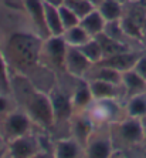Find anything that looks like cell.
<instances>
[{"label": "cell", "instance_id": "6da1fadb", "mask_svg": "<svg viewBox=\"0 0 146 158\" xmlns=\"http://www.w3.org/2000/svg\"><path fill=\"white\" fill-rule=\"evenodd\" d=\"M11 96L18 108L30 115L37 128L41 131H53L54 111L48 91L38 88L27 76L11 71Z\"/></svg>", "mask_w": 146, "mask_h": 158}, {"label": "cell", "instance_id": "7a4b0ae2", "mask_svg": "<svg viewBox=\"0 0 146 158\" xmlns=\"http://www.w3.org/2000/svg\"><path fill=\"white\" fill-rule=\"evenodd\" d=\"M41 44L43 39L33 30L10 34L2 48L10 70L13 73L27 76L29 78L33 77L34 71L38 73V70L44 67L40 61Z\"/></svg>", "mask_w": 146, "mask_h": 158}, {"label": "cell", "instance_id": "3957f363", "mask_svg": "<svg viewBox=\"0 0 146 158\" xmlns=\"http://www.w3.org/2000/svg\"><path fill=\"white\" fill-rule=\"evenodd\" d=\"M109 130L115 152H129L138 147H143L145 144L140 118L126 115L120 121L111 124Z\"/></svg>", "mask_w": 146, "mask_h": 158}, {"label": "cell", "instance_id": "277c9868", "mask_svg": "<svg viewBox=\"0 0 146 158\" xmlns=\"http://www.w3.org/2000/svg\"><path fill=\"white\" fill-rule=\"evenodd\" d=\"M88 117L95 125H111L126 117L125 101L120 98H99L92 100V103L85 110Z\"/></svg>", "mask_w": 146, "mask_h": 158}, {"label": "cell", "instance_id": "5b68a950", "mask_svg": "<svg viewBox=\"0 0 146 158\" xmlns=\"http://www.w3.org/2000/svg\"><path fill=\"white\" fill-rule=\"evenodd\" d=\"M34 127L30 115L18 107L0 117V135L6 143L34 131Z\"/></svg>", "mask_w": 146, "mask_h": 158}, {"label": "cell", "instance_id": "8992f818", "mask_svg": "<svg viewBox=\"0 0 146 158\" xmlns=\"http://www.w3.org/2000/svg\"><path fill=\"white\" fill-rule=\"evenodd\" d=\"M67 47H68V44L65 43L62 34L47 37L45 40H43V44H41V64L54 73H65L64 71V60H65Z\"/></svg>", "mask_w": 146, "mask_h": 158}, {"label": "cell", "instance_id": "52a82bcc", "mask_svg": "<svg viewBox=\"0 0 146 158\" xmlns=\"http://www.w3.org/2000/svg\"><path fill=\"white\" fill-rule=\"evenodd\" d=\"M115 148L112 143L109 125H97L89 140L85 144V157L109 158L113 157Z\"/></svg>", "mask_w": 146, "mask_h": 158}, {"label": "cell", "instance_id": "ba28073f", "mask_svg": "<svg viewBox=\"0 0 146 158\" xmlns=\"http://www.w3.org/2000/svg\"><path fill=\"white\" fill-rule=\"evenodd\" d=\"M48 96L51 100L53 111H54V128L57 125H64L67 130H69V121L74 115L71 93L64 91L58 85H53L48 91Z\"/></svg>", "mask_w": 146, "mask_h": 158}, {"label": "cell", "instance_id": "9c48e42d", "mask_svg": "<svg viewBox=\"0 0 146 158\" xmlns=\"http://www.w3.org/2000/svg\"><path fill=\"white\" fill-rule=\"evenodd\" d=\"M40 152V140L38 132L31 131L29 134L14 138L7 143L9 158H33Z\"/></svg>", "mask_w": 146, "mask_h": 158}, {"label": "cell", "instance_id": "30bf717a", "mask_svg": "<svg viewBox=\"0 0 146 158\" xmlns=\"http://www.w3.org/2000/svg\"><path fill=\"white\" fill-rule=\"evenodd\" d=\"M92 66L94 64L81 53L78 47H74V46L67 47L65 60H64V71L69 77L85 78Z\"/></svg>", "mask_w": 146, "mask_h": 158}, {"label": "cell", "instance_id": "8fae6325", "mask_svg": "<svg viewBox=\"0 0 146 158\" xmlns=\"http://www.w3.org/2000/svg\"><path fill=\"white\" fill-rule=\"evenodd\" d=\"M24 3V11L29 16L31 30L37 36H40L43 40L50 37V31L45 23V15H44V2L43 0H23Z\"/></svg>", "mask_w": 146, "mask_h": 158}, {"label": "cell", "instance_id": "7c38bea8", "mask_svg": "<svg viewBox=\"0 0 146 158\" xmlns=\"http://www.w3.org/2000/svg\"><path fill=\"white\" fill-rule=\"evenodd\" d=\"M95 127L91 118L88 117V114L85 111L82 113H75V114L71 117V121H69V135H73L77 141H80L85 148V144L89 140L91 134L94 132Z\"/></svg>", "mask_w": 146, "mask_h": 158}, {"label": "cell", "instance_id": "4fadbf2b", "mask_svg": "<svg viewBox=\"0 0 146 158\" xmlns=\"http://www.w3.org/2000/svg\"><path fill=\"white\" fill-rule=\"evenodd\" d=\"M85 157L84 145L73 135L60 137L54 140V158H80Z\"/></svg>", "mask_w": 146, "mask_h": 158}, {"label": "cell", "instance_id": "5bb4252c", "mask_svg": "<svg viewBox=\"0 0 146 158\" xmlns=\"http://www.w3.org/2000/svg\"><path fill=\"white\" fill-rule=\"evenodd\" d=\"M89 83L92 97L94 100L99 98H120L125 100V93L122 84H115L105 80H98V78H87Z\"/></svg>", "mask_w": 146, "mask_h": 158}, {"label": "cell", "instance_id": "9a60e30c", "mask_svg": "<svg viewBox=\"0 0 146 158\" xmlns=\"http://www.w3.org/2000/svg\"><path fill=\"white\" fill-rule=\"evenodd\" d=\"M142 50H135V48H131V50H126V52H122V53H118L115 56H111V57H105L102 59L99 63L97 64H102V66H108V67H112L115 70L124 73V71H128L132 70L135 63L138 61L139 56L142 54Z\"/></svg>", "mask_w": 146, "mask_h": 158}, {"label": "cell", "instance_id": "2e32d148", "mask_svg": "<svg viewBox=\"0 0 146 158\" xmlns=\"http://www.w3.org/2000/svg\"><path fill=\"white\" fill-rule=\"evenodd\" d=\"M92 93L89 88V83L87 78H77V84L74 85L71 91V103H73L74 114L82 113L88 108V106L92 103Z\"/></svg>", "mask_w": 146, "mask_h": 158}, {"label": "cell", "instance_id": "e0dca14e", "mask_svg": "<svg viewBox=\"0 0 146 158\" xmlns=\"http://www.w3.org/2000/svg\"><path fill=\"white\" fill-rule=\"evenodd\" d=\"M122 87L125 93V100L146 91V80L140 77L133 69L122 73Z\"/></svg>", "mask_w": 146, "mask_h": 158}, {"label": "cell", "instance_id": "ac0fdd59", "mask_svg": "<svg viewBox=\"0 0 146 158\" xmlns=\"http://www.w3.org/2000/svg\"><path fill=\"white\" fill-rule=\"evenodd\" d=\"M95 37H97V40H98L99 44H101V48H102V53H104V59H105V57H111V56H115V54H118V53H122V52H126V50L133 48L131 44L115 40V39L109 37L108 34H105L104 31L102 33H99L98 36H95Z\"/></svg>", "mask_w": 146, "mask_h": 158}, {"label": "cell", "instance_id": "d6986e66", "mask_svg": "<svg viewBox=\"0 0 146 158\" xmlns=\"http://www.w3.org/2000/svg\"><path fill=\"white\" fill-rule=\"evenodd\" d=\"M80 24L87 30L89 36L95 37V36H98L99 33H102L104 31L105 24H106V20L98 11V9H94V10L89 11L87 16H84V17L81 19Z\"/></svg>", "mask_w": 146, "mask_h": 158}, {"label": "cell", "instance_id": "ffe728a7", "mask_svg": "<svg viewBox=\"0 0 146 158\" xmlns=\"http://www.w3.org/2000/svg\"><path fill=\"white\" fill-rule=\"evenodd\" d=\"M44 15H45V23H47L50 36H61L64 33V26L58 13V6L44 3Z\"/></svg>", "mask_w": 146, "mask_h": 158}, {"label": "cell", "instance_id": "44dd1931", "mask_svg": "<svg viewBox=\"0 0 146 158\" xmlns=\"http://www.w3.org/2000/svg\"><path fill=\"white\" fill-rule=\"evenodd\" d=\"M125 111L129 117L142 118L146 115V91L125 100Z\"/></svg>", "mask_w": 146, "mask_h": 158}, {"label": "cell", "instance_id": "7402d4cb", "mask_svg": "<svg viewBox=\"0 0 146 158\" xmlns=\"http://www.w3.org/2000/svg\"><path fill=\"white\" fill-rule=\"evenodd\" d=\"M97 9L106 22L119 20L124 16V3L119 0H102Z\"/></svg>", "mask_w": 146, "mask_h": 158}, {"label": "cell", "instance_id": "603a6c76", "mask_svg": "<svg viewBox=\"0 0 146 158\" xmlns=\"http://www.w3.org/2000/svg\"><path fill=\"white\" fill-rule=\"evenodd\" d=\"M62 37L68 46H74V47H80L85 41H88L92 36L88 34V31L81 26V24H77L74 27H69V29L64 30L62 33Z\"/></svg>", "mask_w": 146, "mask_h": 158}, {"label": "cell", "instance_id": "cb8c5ba5", "mask_svg": "<svg viewBox=\"0 0 146 158\" xmlns=\"http://www.w3.org/2000/svg\"><path fill=\"white\" fill-rule=\"evenodd\" d=\"M78 48H80L81 53H82L92 64H97V63H99L104 59L102 48H101L99 41L97 40V37H91L89 40L85 41V43L82 44V46H80Z\"/></svg>", "mask_w": 146, "mask_h": 158}, {"label": "cell", "instance_id": "d4e9b609", "mask_svg": "<svg viewBox=\"0 0 146 158\" xmlns=\"http://www.w3.org/2000/svg\"><path fill=\"white\" fill-rule=\"evenodd\" d=\"M0 93L11 96V70L0 47Z\"/></svg>", "mask_w": 146, "mask_h": 158}, {"label": "cell", "instance_id": "484cf974", "mask_svg": "<svg viewBox=\"0 0 146 158\" xmlns=\"http://www.w3.org/2000/svg\"><path fill=\"white\" fill-rule=\"evenodd\" d=\"M104 33L108 34L109 37L115 39L118 41H122V43H128L131 44V39L126 36V33L122 29V24H120V19L119 20H113V22H106L105 29H104ZM132 46V44H131Z\"/></svg>", "mask_w": 146, "mask_h": 158}, {"label": "cell", "instance_id": "4316f807", "mask_svg": "<svg viewBox=\"0 0 146 158\" xmlns=\"http://www.w3.org/2000/svg\"><path fill=\"white\" fill-rule=\"evenodd\" d=\"M62 4H65L67 7L71 9V10L80 17V20L84 17V16H87L89 11L97 9V7H94L89 2H87V0H64Z\"/></svg>", "mask_w": 146, "mask_h": 158}, {"label": "cell", "instance_id": "83f0119b", "mask_svg": "<svg viewBox=\"0 0 146 158\" xmlns=\"http://www.w3.org/2000/svg\"><path fill=\"white\" fill-rule=\"evenodd\" d=\"M58 13H60V17H61V23H62V26H64V30L80 24V17L69 7H67L65 4L58 6Z\"/></svg>", "mask_w": 146, "mask_h": 158}, {"label": "cell", "instance_id": "f1b7e54d", "mask_svg": "<svg viewBox=\"0 0 146 158\" xmlns=\"http://www.w3.org/2000/svg\"><path fill=\"white\" fill-rule=\"evenodd\" d=\"M14 108H17V104H16V100L13 98V96L0 93V117L7 114L9 111L14 110Z\"/></svg>", "mask_w": 146, "mask_h": 158}, {"label": "cell", "instance_id": "f546056e", "mask_svg": "<svg viewBox=\"0 0 146 158\" xmlns=\"http://www.w3.org/2000/svg\"><path fill=\"white\" fill-rule=\"evenodd\" d=\"M133 70H135L140 77H143L146 80V52L145 50H143L142 54L139 56L138 61H136L135 66H133Z\"/></svg>", "mask_w": 146, "mask_h": 158}, {"label": "cell", "instance_id": "4dcf8cb0", "mask_svg": "<svg viewBox=\"0 0 146 158\" xmlns=\"http://www.w3.org/2000/svg\"><path fill=\"white\" fill-rule=\"evenodd\" d=\"M4 157H7V143L0 135V158H4Z\"/></svg>", "mask_w": 146, "mask_h": 158}, {"label": "cell", "instance_id": "1f68e13d", "mask_svg": "<svg viewBox=\"0 0 146 158\" xmlns=\"http://www.w3.org/2000/svg\"><path fill=\"white\" fill-rule=\"evenodd\" d=\"M140 123H142V130H143V138H145V143H146V115L145 117L140 118Z\"/></svg>", "mask_w": 146, "mask_h": 158}, {"label": "cell", "instance_id": "d6a6232c", "mask_svg": "<svg viewBox=\"0 0 146 158\" xmlns=\"http://www.w3.org/2000/svg\"><path fill=\"white\" fill-rule=\"evenodd\" d=\"M44 3H50V4H54V6H61L64 0H43Z\"/></svg>", "mask_w": 146, "mask_h": 158}, {"label": "cell", "instance_id": "836d02e7", "mask_svg": "<svg viewBox=\"0 0 146 158\" xmlns=\"http://www.w3.org/2000/svg\"><path fill=\"white\" fill-rule=\"evenodd\" d=\"M87 2H89V3H91L92 6H94V7H98L99 4H101V2H102V0H87Z\"/></svg>", "mask_w": 146, "mask_h": 158}, {"label": "cell", "instance_id": "e575fe53", "mask_svg": "<svg viewBox=\"0 0 146 158\" xmlns=\"http://www.w3.org/2000/svg\"><path fill=\"white\" fill-rule=\"evenodd\" d=\"M119 2H120V3H128V2H131V0H119Z\"/></svg>", "mask_w": 146, "mask_h": 158}, {"label": "cell", "instance_id": "d590c367", "mask_svg": "<svg viewBox=\"0 0 146 158\" xmlns=\"http://www.w3.org/2000/svg\"><path fill=\"white\" fill-rule=\"evenodd\" d=\"M143 150H145V151H146V143H145V144H143Z\"/></svg>", "mask_w": 146, "mask_h": 158}]
</instances>
